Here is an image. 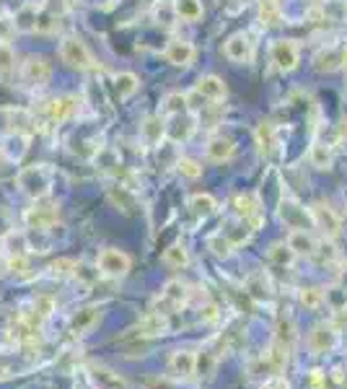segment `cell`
<instances>
[{"mask_svg":"<svg viewBox=\"0 0 347 389\" xmlns=\"http://www.w3.org/2000/svg\"><path fill=\"white\" fill-rule=\"evenodd\" d=\"M262 389H293V384H290V379L283 377V374H272L270 379H265Z\"/></svg>","mask_w":347,"mask_h":389,"instance_id":"obj_50","label":"cell"},{"mask_svg":"<svg viewBox=\"0 0 347 389\" xmlns=\"http://www.w3.org/2000/svg\"><path fill=\"white\" fill-rule=\"evenodd\" d=\"M298 332H296V322L293 317H280L277 319V329H275V343L277 345H283V348L293 350V343H296Z\"/></svg>","mask_w":347,"mask_h":389,"instance_id":"obj_30","label":"cell"},{"mask_svg":"<svg viewBox=\"0 0 347 389\" xmlns=\"http://www.w3.org/2000/svg\"><path fill=\"white\" fill-rule=\"evenodd\" d=\"M308 381H311V389H327V381H324V371H311V377H308Z\"/></svg>","mask_w":347,"mask_h":389,"instance_id":"obj_52","label":"cell"},{"mask_svg":"<svg viewBox=\"0 0 347 389\" xmlns=\"http://www.w3.org/2000/svg\"><path fill=\"white\" fill-rule=\"evenodd\" d=\"M50 78H52V65L44 57H39V55H31L21 65V81H24L26 89H44Z\"/></svg>","mask_w":347,"mask_h":389,"instance_id":"obj_9","label":"cell"},{"mask_svg":"<svg viewBox=\"0 0 347 389\" xmlns=\"http://www.w3.org/2000/svg\"><path fill=\"white\" fill-rule=\"evenodd\" d=\"M169 371L182 381L192 379L197 374V353L192 348H176L169 356Z\"/></svg>","mask_w":347,"mask_h":389,"instance_id":"obj_12","label":"cell"},{"mask_svg":"<svg viewBox=\"0 0 347 389\" xmlns=\"http://www.w3.org/2000/svg\"><path fill=\"white\" fill-rule=\"evenodd\" d=\"M60 57L65 65H71L75 71H91V68H96L91 50L86 47V42L81 37H65L60 44Z\"/></svg>","mask_w":347,"mask_h":389,"instance_id":"obj_6","label":"cell"},{"mask_svg":"<svg viewBox=\"0 0 347 389\" xmlns=\"http://www.w3.org/2000/svg\"><path fill=\"white\" fill-rule=\"evenodd\" d=\"M306 345L317 356H327L339 345V327L335 322H317L306 338Z\"/></svg>","mask_w":347,"mask_h":389,"instance_id":"obj_7","label":"cell"},{"mask_svg":"<svg viewBox=\"0 0 347 389\" xmlns=\"http://www.w3.org/2000/svg\"><path fill=\"white\" fill-rule=\"evenodd\" d=\"M342 68H345V73H347V52L342 55Z\"/></svg>","mask_w":347,"mask_h":389,"instance_id":"obj_55","label":"cell"},{"mask_svg":"<svg viewBox=\"0 0 347 389\" xmlns=\"http://www.w3.org/2000/svg\"><path fill=\"white\" fill-rule=\"evenodd\" d=\"M13 24H16V31H37L39 29V13H37L34 6H24L16 13Z\"/></svg>","mask_w":347,"mask_h":389,"instance_id":"obj_37","label":"cell"},{"mask_svg":"<svg viewBox=\"0 0 347 389\" xmlns=\"http://www.w3.org/2000/svg\"><path fill=\"white\" fill-rule=\"evenodd\" d=\"M189 210H192L197 218H210V215L218 210V200L207 192H197L189 197Z\"/></svg>","mask_w":347,"mask_h":389,"instance_id":"obj_33","label":"cell"},{"mask_svg":"<svg viewBox=\"0 0 347 389\" xmlns=\"http://www.w3.org/2000/svg\"><path fill=\"white\" fill-rule=\"evenodd\" d=\"M223 52L231 62H249L254 57V42L249 39V34H234L228 37Z\"/></svg>","mask_w":347,"mask_h":389,"instance_id":"obj_17","label":"cell"},{"mask_svg":"<svg viewBox=\"0 0 347 389\" xmlns=\"http://www.w3.org/2000/svg\"><path fill=\"white\" fill-rule=\"evenodd\" d=\"M259 21L262 26H280L283 24V10L277 0H259Z\"/></svg>","mask_w":347,"mask_h":389,"instance_id":"obj_34","label":"cell"},{"mask_svg":"<svg viewBox=\"0 0 347 389\" xmlns=\"http://www.w3.org/2000/svg\"><path fill=\"white\" fill-rule=\"evenodd\" d=\"M140 138H143V143L148 145V148H156V145L161 143L166 138V125L164 120L158 117V114H153V117H148L143 125H140Z\"/></svg>","mask_w":347,"mask_h":389,"instance_id":"obj_23","label":"cell"},{"mask_svg":"<svg viewBox=\"0 0 347 389\" xmlns=\"http://www.w3.org/2000/svg\"><path fill=\"white\" fill-rule=\"evenodd\" d=\"M16 68V52L8 42H0V75H6Z\"/></svg>","mask_w":347,"mask_h":389,"instance_id":"obj_45","label":"cell"},{"mask_svg":"<svg viewBox=\"0 0 347 389\" xmlns=\"http://www.w3.org/2000/svg\"><path fill=\"white\" fill-rule=\"evenodd\" d=\"M138 335L145 340H156V338L169 335V314H161V311L151 309V311L138 322Z\"/></svg>","mask_w":347,"mask_h":389,"instance_id":"obj_14","label":"cell"},{"mask_svg":"<svg viewBox=\"0 0 347 389\" xmlns=\"http://www.w3.org/2000/svg\"><path fill=\"white\" fill-rule=\"evenodd\" d=\"M16 34V24L8 16H0V42H8Z\"/></svg>","mask_w":347,"mask_h":389,"instance_id":"obj_51","label":"cell"},{"mask_svg":"<svg viewBox=\"0 0 347 389\" xmlns=\"http://www.w3.org/2000/svg\"><path fill=\"white\" fill-rule=\"evenodd\" d=\"M207 249H210V252H213L218 260H228V257L234 255L236 246L231 244V242H228V239L223 236V231H221V234H215V236H210V239H207Z\"/></svg>","mask_w":347,"mask_h":389,"instance_id":"obj_39","label":"cell"},{"mask_svg":"<svg viewBox=\"0 0 347 389\" xmlns=\"http://www.w3.org/2000/svg\"><path fill=\"white\" fill-rule=\"evenodd\" d=\"M246 291L252 293L254 298H259V301H265V298H270V283H267V278L259 273V275H249L246 278Z\"/></svg>","mask_w":347,"mask_h":389,"instance_id":"obj_42","label":"cell"},{"mask_svg":"<svg viewBox=\"0 0 347 389\" xmlns=\"http://www.w3.org/2000/svg\"><path fill=\"white\" fill-rule=\"evenodd\" d=\"M6 273H10L13 278H29L31 275L29 255H24V257H6Z\"/></svg>","mask_w":347,"mask_h":389,"instance_id":"obj_40","label":"cell"},{"mask_svg":"<svg viewBox=\"0 0 347 389\" xmlns=\"http://www.w3.org/2000/svg\"><path fill=\"white\" fill-rule=\"evenodd\" d=\"M332 148H329L327 143H314L311 145V151H308V161H311V166H317L319 172H327V169H332Z\"/></svg>","mask_w":347,"mask_h":389,"instance_id":"obj_35","label":"cell"},{"mask_svg":"<svg viewBox=\"0 0 347 389\" xmlns=\"http://www.w3.org/2000/svg\"><path fill=\"white\" fill-rule=\"evenodd\" d=\"M8 161H10V159H8V156H6V151H3V148H0V169H3V166L8 164Z\"/></svg>","mask_w":347,"mask_h":389,"instance_id":"obj_54","label":"cell"},{"mask_svg":"<svg viewBox=\"0 0 347 389\" xmlns=\"http://www.w3.org/2000/svg\"><path fill=\"white\" fill-rule=\"evenodd\" d=\"M215 366H218V359L215 356H210V350H200L197 353V377L200 379H210L215 374Z\"/></svg>","mask_w":347,"mask_h":389,"instance_id":"obj_43","label":"cell"},{"mask_svg":"<svg viewBox=\"0 0 347 389\" xmlns=\"http://www.w3.org/2000/svg\"><path fill=\"white\" fill-rule=\"evenodd\" d=\"M311 260H317V262H321V265H327V262H335L337 260V249H335V244H332V239H324V242H319L317 252H314V257Z\"/></svg>","mask_w":347,"mask_h":389,"instance_id":"obj_44","label":"cell"},{"mask_svg":"<svg viewBox=\"0 0 347 389\" xmlns=\"http://www.w3.org/2000/svg\"><path fill=\"white\" fill-rule=\"evenodd\" d=\"M194 55H197L194 44L192 42H184V39L169 42V47L164 50L166 62H169V65H176V68H187V65H192Z\"/></svg>","mask_w":347,"mask_h":389,"instance_id":"obj_18","label":"cell"},{"mask_svg":"<svg viewBox=\"0 0 347 389\" xmlns=\"http://www.w3.org/2000/svg\"><path fill=\"white\" fill-rule=\"evenodd\" d=\"M57 218H60V205L41 197V200H34V205L24 213V224L29 226L31 231H50L52 226L57 224Z\"/></svg>","mask_w":347,"mask_h":389,"instance_id":"obj_3","label":"cell"},{"mask_svg":"<svg viewBox=\"0 0 347 389\" xmlns=\"http://www.w3.org/2000/svg\"><path fill=\"white\" fill-rule=\"evenodd\" d=\"M78 96H73V93H65V96H55L50 104H47V117H50V123L60 125V123H68L75 117L78 112Z\"/></svg>","mask_w":347,"mask_h":389,"instance_id":"obj_13","label":"cell"},{"mask_svg":"<svg viewBox=\"0 0 347 389\" xmlns=\"http://www.w3.org/2000/svg\"><path fill=\"white\" fill-rule=\"evenodd\" d=\"M3 249H6V257H24L31 252V244H29V236L24 234V231H8V234L3 236Z\"/></svg>","mask_w":347,"mask_h":389,"instance_id":"obj_25","label":"cell"},{"mask_svg":"<svg viewBox=\"0 0 347 389\" xmlns=\"http://www.w3.org/2000/svg\"><path fill=\"white\" fill-rule=\"evenodd\" d=\"M91 381L96 389H127V381L112 369H104V366H93L91 369Z\"/></svg>","mask_w":347,"mask_h":389,"instance_id":"obj_24","label":"cell"},{"mask_svg":"<svg viewBox=\"0 0 347 389\" xmlns=\"http://www.w3.org/2000/svg\"><path fill=\"white\" fill-rule=\"evenodd\" d=\"M339 65H342V55H339L337 50H321L314 57V68H317L319 73H332V71H337Z\"/></svg>","mask_w":347,"mask_h":389,"instance_id":"obj_38","label":"cell"},{"mask_svg":"<svg viewBox=\"0 0 347 389\" xmlns=\"http://www.w3.org/2000/svg\"><path fill=\"white\" fill-rule=\"evenodd\" d=\"M234 208H236V215H238V218H244V221H249L254 231L265 224V215H262V200H259V194L256 192L234 194Z\"/></svg>","mask_w":347,"mask_h":389,"instance_id":"obj_11","label":"cell"},{"mask_svg":"<svg viewBox=\"0 0 347 389\" xmlns=\"http://www.w3.org/2000/svg\"><path fill=\"white\" fill-rule=\"evenodd\" d=\"M200 322H203V325L221 322V307H218V304H205V307L200 309Z\"/></svg>","mask_w":347,"mask_h":389,"instance_id":"obj_49","label":"cell"},{"mask_svg":"<svg viewBox=\"0 0 347 389\" xmlns=\"http://www.w3.org/2000/svg\"><path fill=\"white\" fill-rule=\"evenodd\" d=\"M194 93L207 99V102H223L228 89H225L223 78H218V75H203L200 81L194 83Z\"/></svg>","mask_w":347,"mask_h":389,"instance_id":"obj_20","label":"cell"},{"mask_svg":"<svg viewBox=\"0 0 347 389\" xmlns=\"http://www.w3.org/2000/svg\"><path fill=\"white\" fill-rule=\"evenodd\" d=\"M267 257L277 267H293V262L298 260V255L288 246V242H275V244L267 249Z\"/></svg>","mask_w":347,"mask_h":389,"instance_id":"obj_32","label":"cell"},{"mask_svg":"<svg viewBox=\"0 0 347 389\" xmlns=\"http://www.w3.org/2000/svg\"><path fill=\"white\" fill-rule=\"evenodd\" d=\"M277 218H280L290 231H298V228L311 231V228H314L311 208H303V205L298 203V200H293V197H280V203H277Z\"/></svg>","mask_w":347,"mask_h":389,"instance_id":"obj_4","label":"cell"},{"mask_svg":"<svg viewBox=\"0 0 347 389\" xmlns=\"http://www.w3.org/2000/svg\"><path fill=\"white\" fill-rule=\"evenodd\" d=\"M161 260H164V265L174 267V270H184V267L192 262V257H189V249H187L182 242H174V244L166 246L164 255H161Z\"/></svg>","mask_w":347,"mask_h":389,"instance_id":"obj_27","label":"cell"},{"mask_svg":"<svg viewBox=\"0 0 347 389\" xmlns=\"http://www.w3.org/2000/svg\"><path fill=\"white\" fill-rule=\"evenodd\" d=\"M0 16H3V10H0Z\"/></svg>","mask_w":347,"mask_h":389,"instance_id":"obj_56","label":"cell"},{"mask_svg":"<svg viewBox=\"0 0 347 389\" xmlns=\"http://www.w3.org/2000/svg\"><path fill=\"white\" fill-rule=\"evenodd\" d=\"M55 311H57V301H55L52 296H44V293H41V296H37L34 301H31V311H29V317L26 319L34 322L37 327H41V325H44V322H47Z\"/></svg>","mask_w":347,"mask_h":389,"instance_id":"obj_22","label":"cell"},{"mask_svg":"<svg viewBox=\"0 0 347 389\" xmlns=\"http://www.w3.org/2000/svg\"><path fill=\"white\" fill-rule=\"evenodd\" d=\"M102 317V309L99 307H81L71 317V332L73 335H88Z\"/></svg>","mask_w":347,"mask_h":389,"instance_id":"obj_19","label":"cell"},{"mask_svg":"<svg viewBox=\"0 0 347 389\" xmlns=\"http://www.w3.org/2000/svg\"><path fill=\"white\" fill-rule=\"evenodd\" d=\"M270 60L280 73H290L298 68V60H301V52H298V44L293 39H277L272 47H270Z\"/></svg>","mask_w":347,"mask_h":389,"instance_id":"obj_10","label":"cell"},{"mask_svg":"<svg viewBox=\"0 0 347 389\" xmlns=\"http://www.w3.org/2000/svg\"><path fill=\"white\" fill-rule=\"evenodd\" d=\"M96 270H99V275L120 280V278H124L133 270V260H130V255L122 252V249L106 246V249H102L99 257H96Z\"/></svg>","mask_w":347,"mask_h":389,"instance_id":"obj_2","label":"cell"},{"mask_svg":"<svg viewBox=\"0 0 347 389\" xmlns=\"http://www.w3.org/2000/svg\"><path fill=\"white\" fill-rule=\"evenodd\" d=\"M187 104H189V96L187 93H169L164 99V114H169V117H174V114H184L187 112Z\"/></svg>","mask_w":347,"mask_h":389,"instance_id":"obj_41","label":"cell"},{"mask_svg":"<svg viewBox=\"0 0 347 389\" xmlns=\"http://www.w3.org/2000/svg\"><path fill=\"white\" fill-rule=\"evenodd\" d=\"M234 154H236V145L231 138L218 135V138H213V141L207 143V159L215 161V164H223L228 159H234Z\"/></svg>","mask_w":347,"mask_h":389,"instance_id":"obj_26","label":"cell"},{"mask_svg":"<svg viewBox=\"0 0 347 389\" xmlns=\"http://www.w3.org/2000/svg\"><path fill=\"white\" fill-rule=\"evenodd\" d=\"M298 301H301V307L306 311H319L327 304V293H324V288L319 286H303L298 291Z\"/></svg>","mask_w":347,"mask_h":389,"instance_id":"obj_28","label":"cell"},{"mask_svg":"<svg viewBox=\"0 0 347 389\" xmlns=\"http://www.w3.org/2000/svg\"><path fill=\"white\" fill-rule=\"evenodd\" d=\"M96 164L106 169V172H114L117 166H120V156L114 154L112 148H99V154H96Z\"/></svg>","mask_w":347,"mask_h":389,"instance_id":"obj_47","label":"cell"},{"mask_svg":"<svg viewBox=\"0 0 347 389\" xmlns=\"http://www.w3.org/2000/svg\"><path fill=\"white\" fill-rule=\"evenodd\" d=\"M337 283H339V288H342V291H345V293H347V260H345V262H339Z\"/></svg>","mask_w":347,"mask_h":389,"instance_id":"obj_53","label":"cell"},{"mask_svg":"<svg viewBox=\"0 0 347 389\" xmlns=\"http://www.w3.org/2000/svg\"><path fill=\"white\" fill-rule=\"evenodd\" d=\"M254 141L259 154L265 159H275L280 154V138H277V127L272 123H259L254 130Z\"/></svg>","mask_w":347,"mask_h":389,"instance_id":"obj_15","label":"cell"},{"mask_svg":"<svg viewBox=\"0 0 347 389\" xmlns=\"http://www.w3.org/2000/svg\"><path fill=\"white\" fill-rule=\"evenodd\" d=\"M176 169H179V174L187 177V179H197V177H203V166L197 164L194 159H187V156L176 161Z\"/></svg>","mask_w":347,"mask_h":389,"instance_id":"obj_46","label":"cell"},{"mask_svg":"<svg viewBox=\"0 0 347 389\" xmlns=\"http://www.w3.org/2000/svg\"><path fill=\"white\" fill-rule=\"evenodd\" d=\"M73 270H75V260H55L50 265L52 278H73Z\"/></svg>","mask_w":347,"mask_h":389,"instance_id":"obj_48","label":"cell"},{"mask_svg":"<svg viewBox=\"0 0 347 389\" xmlns=\"http://www.w3.org/2000/svg\"><path fill=\"white\" fill-rule=\"evenodd\" d=\"M138 89H140V78L135 73L122 71L114 75V91H117L120 99H130L133 93H138Z\"/></svg>","mask_w":347,"mask_h":389,"instance_id":"obj_31","label":"cell"},{"mask_svg":"<svg viewBox=\"0 0 347 389\" xmlns=\"http://www.w3.org/2000/svg\"><path fill=\"white\" fill-rule=\"evenodd\" d=\"M174 13L182 21L203 19V3L200 0H174Z\"/></svg>","mask_w":347,"mask_h":389,"instance_id":"obj_36","label":"cell"},{"mask_svg":"<svg viewBox=\"0 0 347 389\" xmlns=\"http://www.w3.org/2000/svg\"><path fill=\"white\" fill-rule=\"evenodd\" d=\"M311 218H314V228H319L324 239H337L342 234V218L337 215V210L329 203L319 200L311 205Z\"/></svg>","mask_w":347,"mask_h":389,"instance_id":"obj_8","label":"cell"},{"mask_svg":"<svg viewBox=\"0 0 347 389\" xmlns=\"http://www.w3.org/2000/svg\"><path fill=\"white\" fill-rule=\"evenodd\" d=\"M189 301V286L179 280V278H174L169 283H164L161 288V293L156 298L153 309L156 311H161V314H171V311H179Z\"/></svg>","mask_w":347,"mask_h":389,"instance_id":"obj_5","label":"cell"},{"mask_svg":"<svg viewBox=\"0 0 347 389\" xmlns=\"http://www.w3.org/2000/svg\"><path fill=\"white\" fill-rule=\"evenodd\" d=\"M288 246L296 252L298 257H314V252H317V246H319V242L314 239V234L311 231H306V228H298V231H290L288 234Z\"/></svg>","mask_w":347,"mask_h":389,"instance_id":"obj_21","label":"cell"},{"mask_svg":"<svg viewBox=\"0 0 347 389\" xmlns=\"http://www.w3.org/2000/svg\"><path fill=\"white\" fill-rule=\"evenodd\" d=\"M109 200H112V205H117L122 213L127 215H133L135 213V208H138V200H135V192L130 190V187H112L109 190Z\"/></svg>","mask_w":347,"mask_h":389,"instance_id":"obj_29","label":"cell"},{"mask_svg":"<svg viewBox=\"0 0 347 389\" xmlns=\"http://www.w3.org/2000/svg\"><path fill=\"white\" fill-rule=\"evenodd\" d=\"M197 130V120H194V114H174L171 123L166 125V138L174 141V143H187L189 138L194 135Z\"/></svg>","mask_w":347,"mask_h":389,"instance_id":"obj_16","label":"cell"},{"mask_svg":"<svg viewBox=\"0 0 347 389\" xmlns=\"http://www.w3.org/2000/svg\"><path fill=\"white\" fill-rule=\"evenodd\" d=\"M52 179H55V172H52L47 164H34L21 169L19 177H16V185L24 194H29L31 200H41L47 197L52 190Z\"/></svg>","mask_w":347,"mask_h":389,"instance_id":"obj_1","label":"cell"}]
</instances>
